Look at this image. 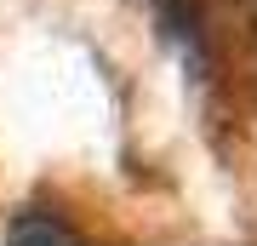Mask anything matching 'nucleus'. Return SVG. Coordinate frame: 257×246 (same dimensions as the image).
Segmentation results:
<instances>
[{
    "label": "nucleus",
    "instance_id": "obj_1",
    "mask_svg": "<svg viewBox=\"0 0 257 246\" xmlns=\"http://www.w3.org/2000/svg\"><path fill=\"white\" fill-rule=\"evenodd\" d=\"M6 240H12V246H80V235H74L69 223H57V218H35V212H23V218L6 229Z\"/></svg>",
    "mask_w": 257,
    "mask_h": 246
}]
</instances>
